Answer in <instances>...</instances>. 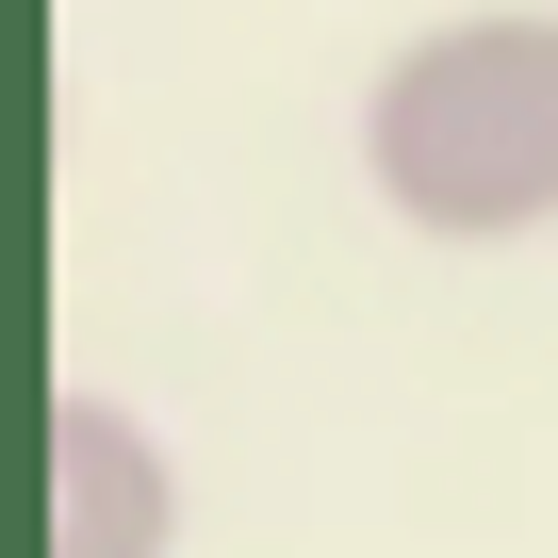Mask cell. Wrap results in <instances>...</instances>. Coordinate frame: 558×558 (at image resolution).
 Segmentation results:
<instances>
[{
  "mask_svg": "<svg viewBox=\"0 0 558 558\" xmlns=\"http://www.w3.org/2000/svg\"><path fill=\"white\" fill-rule=\"evenodd\" d=\"M362 197L411 246H525L558 230V0H476L378 50L362 83Z\"/></svg>",
  "mask_w": 558,
  "mask_h": 558,
  "instance_id": "1",
  "label": "cell"
},
{
  "mask_svg": "<svg viewBox=\"0 0 558 558\" xmlns=\"http://www.w3.org/2000/svg\"><path fill=\"white\" fill-rule=\"evenodd\" d=\"M181 542V460L132 395H50V558H165Z\"/></svg>",
  "mask_w": 558,
  "mask_h": 558,
  "instance_id": "2",
  "label": "cell"
}]
</instances>
